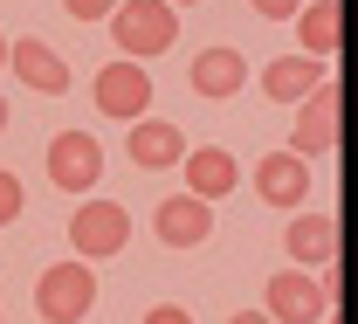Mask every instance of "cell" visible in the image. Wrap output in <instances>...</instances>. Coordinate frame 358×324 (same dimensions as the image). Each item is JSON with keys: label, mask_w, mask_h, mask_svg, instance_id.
I'll use <instances>...</instances> for the list:
<instances>
[{"label": "cell", "mask_w": 358, "mask_h": 324, "mask_svg": "<svg viewBox=\"0 0 358 324\" xmlns=\"http://www.w3.org/2000/svg\"><path fill=\"white\" fill-rule=\"evenodd\" d=\"M173 35H179V21H173L166 0H117V7H110V42H117L124 62H152V55H166Z\"/></svg>", "instance_id": "obj_1"}, {"label": "cell", "mask_w": 358, "mask_h": 324, "mask_svg": "<svg viewBox=\"0 0 358 324\" xmlns=\"http://www.w3.org/2000/svg\"><path fill=\"white\" fill-rule=\"evenodd\" d=\"M35 311L48 324H83L96 311V269L90 262H48L35 276Z\"/></svg>", "instance_id": "obj_2"}, {"label": "cell", "mask_w": 358, "mask_h": 324, "mask_svg": "<svg viewBox=\"0 0 358 324\" xmlns=\"http://www.w3.org/2000/svg\"><path fill=\"white\" fill-rule=\"evenodd\" d=\"M124 241H131V214H124L117 200H83V207L69 214V248H76V262L124 255Z\"/></svg>", "instance_id": "obj_3"}, {"label": "cell", "mask_w": 358, "mask_h": 324, "mask_svg": "<svg viewBox=\"0 0 358 324\" xmlns=\"http://www.w3.org/2000/svg\"><path fill=\"white\" fill-rule=\"evenodd\" d=\"M262 318L268 324H324L331 304H324V290H317L310 269H275L268 290H262Z\"/></svg>", "instance_id": "obj_4"}, {"label": "cell", "mask_w": 358, "mask_h": 324, "mask_svg": "<svg viewBox=\"0 0 358 324\" xmlns=\"http://www.w3.org/2000/svg\"><path fill=\"white\" fill-rule=\"evenodd\" d=\"M90 97H96V111L103 118H124V125H138L145 111H152V76H145V62H103L96 69V83H90Z\"/></svg>", "instance_id": "obj_5"}, {"label": "cell", "mask_w": 358, "mask_h": 324, "mask_svg": "<svg viewBox=\"0 0 358 324\" xmlns=\"http://www.w3.org/2000/svg\"><path fill=\"white\" fill-rule=\"evenodd\" d=\"M48 180H55V193H90L103 180V145L90 132H55L48 139Z\"/></svg>", "instance_id": "obj_6"}, {"label": "cell", "mask_w": 358, "mask_h": 324, "mask_svg": "<svg viewBox=\"0 0 358 324\" xmlns=\"http://www.w3.org/2000/svg\"><path fill=\"white\" fill-rule=\"evenodd\" d=\"M289 145H296V159H303V166L324 159V152H338V83H331V76L296 104V132H289Z\"/></svg>", "instance_id": "obj_7"}, {"label": "cell", "mask_w": 358, "mask_h": 324, "mask_svg": "<svg viewBox=\"0 0 358 324\" xmlns=\"http://www.w3.org/2000/svg\"><path fill=\"white\" fill-rule=\"evenodd\" d=\"M179 173H186V193L193 200H227L234 186H241V159L227 152V145H186V159H179Z\"/></svg>", "instance_id": "obj_8"}, {"label": "cell", "mask_w": 358, "mask_h": 324, "mask_svg": "<svg viewBox=\"0 0 358 324\" xmlns=\"http://www.w3.org/2000/svg\"><path fill=\"white\" fill-rule=\"evenodd\" d=\"M152 234H159L166 248H200V241L214 234V207L193 200V193H173V200L152 207Z\"/></svg>", "instance_id": "obj_9"}, {"label": "cell", "mask_w": 358, "mask_h": 324, "mask_svg": "<svg viewBox=\"0 0 358 324\" xmlns=\"http://www.w3.org/2000/svg\"><path fill=\"white\" fill-rule=\"evenodd\" d=\"M255 193H262L268 207H303L310 200V166L296 152H262L255 159Z\"/></svg>", "instance_id": "obj_10"}, {"label": "cell", "mask_w": 358, "mask_h": 324, "mask_svg": "<svg viewBox=\"0 0 358 324\" xmlns=\"http://www.w3.org/2000/svg\"><path fill=\"white\" fill-rule=\"evenodd\" d=\"M282 248L296 255V269H324V262H338V221L324 207H303L282 234Z\"/></svg>", "instance_id": "obj_11"}, {"label": "cell", "mask_w": 358, "mask_h": 324, "mask_svg": "<svg viewBox=\"0 0 358 324\" xmlns=\"http://www.w3.org/2000/svg\"><path fill=\"white\" fill-rule=\"evenodd\" d=\"M7 69H14L28 90H42V97L69 90V62H62L48 42H35V35H28V42H7Z\"/></svg>", "instance_id": "obj_12"}, {"label": "cell", "mask_w": 358, "mask_h": 324, "mask_svg": "<svg viewBox=\"0 0 358 324\" xmlns=\"http://www.w3.org/2000/svg\"><path fill=\"white\" fill-rule=\"evenodd\" d=\"M124 152H131V166H145V173H166V166L186 159V132L166 125V118H138L131 139H124Z\"/></svg>", "instance_id": "obj_13"}, {"label": "cell", "mask_w": 358, "mask_h": 324, "mask_svg": "<svg viewBox=\"0 0 358 324\" xmlns=\"http://www.w3.org/2000/svg\"><path fill=\"white\" fill-rule=\"evenodd\" d=\"M186 83L200 97H234V90H248V62H241V48H200L193 55V69H186Z\"/></svg>", "instance_id": "obj_14"}, {"label": "cell", "mask_w": 358, "mask_h": 324, "mask_svg": "<svg viewBox=\"0 0 358 324\" xmlns=\"http://www.w3.org/2000/svg\"><path fill=\"white\" fill-rule=\"evenodd\" d=\"M296 14H303V21H296V35H303V48H296V55L331 62V55H338V42H345V35H338V28H345V7H338V0H310V7H296Z\"/></svg>", "instance_id": "obj_15"}, {"label": "cell", "mask_w": 358, "mask_h": 324, "mask_svg": "<svg viewBox=\"0 0 358 324\" xmlns=\"http://www.w3.org/2000/svg\"><path fill=\"white\" fill-rule=\"evenodd\" d=\"M317 83H324V62H310V55H275L262 69V97H275V104H303Z\"/></svg>", "instance_id": "obj_16"}, {"label": "cell", "mask_w": 358, "mask_h": 324, "mask_svg": "<svg viewBox=\"0 0 358 324\" xmlns=\"http://www.w3.org/2000/svg\"><path fill=\"white\" fill-rule=\"evenodd\" d=\"M21 200H28L21 180H14V173H0V228H14V221H21Z\"/></svg>", "instance_id": "obj_17"}, {"label": "cell", "mask_w": 358, "mask_h": 324, "mask_svg": "<svg viewBox=\"0 0 358 324\" xmlns=\"http://www.w3.org/2000/svg\"><path fill=\"white\" fill-rule=\"evenodd\" d=\"M110 7L117 0H62V14H76V21H110Z\"/></svg>", "instance_id": "obj_18"}, {"label": "cell", "mask_w": 358, "mask_h": 324, "mask_svg": "<svg viewBox=\"0 0 358 324\" xmlns=\"http://www.w3.org/2000/svg\"><path fill=\"white\" fill-rule=\"evenodd\" d=\"M138 324H193V311L186 304H159V311H145Z\"/></svg>", "instance_id": "obj_19"}, {"label": "cell", "mask_w": 358, "mask_h": 324, "mask_svg": "<svg viewBox=\"0 0 358 324\" xmlns=\"http://www.w3.org/2000/svg\"><path fill=\"white\" fill-rule=\"evenodd\" d=\"M248 7H255V14H262V21H289V14H296V7H303V0H248Z\"/></svg>", "instance_id": "obj_20"}, {"label": "cell", "mask_w": 358, "mask_h": 324, "mask_svg": "<svg viewBox=\"0 0 358 324\" xmlns=\"http://www.w3.org/2000/svg\"><path fill=\"white\" fill-rule=\"evenodd\" d=\"M227 324H268V318H262V311H234Z\"/></svg>", "instance_id": "obj_21"}, {"label": "cell", "mask_w": 358, "mask_h": 324, "mask_svg": "<svg viewBox=\"0 0 358 324\" xmlns=\"http://www.w3.org/2000/svg\"><path fill=\"white\" fill-rule=\"evenodd\" d=\"M0 132H7V97H0Z\"/></svg>", "instance_id": "obj_22"}, {"label": "cell", "mask_w": 358, "mask_h": 324, "mask_svg": "<svg viewBox=\"0 0 358 324\" xmlns=\"http://www.w3.org/2000/svg\"><path fill=\"white\" fill-rule=\"evenodd\" d=\"M166 7H200V0H166Z\"/></svg>", "instance_id": "obj_23"}, {"label": "cell", "mask_w": 358, "mask_h": 324, "mask_svg": "<svg viewBox=\"0 0 358 324\" xmlns=\"http://www.w3.org/2000/svg\"><path fill=\"white\" fill-rule=\"evenodd\" d=\"M0 69H7V35H0Z\"/></svg>", "instance_id": "obj_24"}]
</instances>
